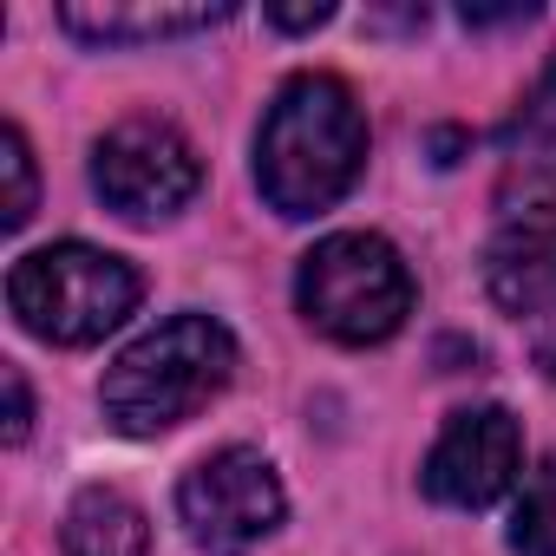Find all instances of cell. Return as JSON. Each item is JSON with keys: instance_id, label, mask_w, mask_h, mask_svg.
I'll return each mask as SVG.
<instances>
[{"instance_id": "cell-1", "label": "cell", "mask_w": 556, "mask_h": 556, "mask_svg": "<svg viewBox=\"0 0 556 556\" xmlns=\"http://www.w3.org/2000/svg\"><path fill=\"white\" fill-rule=\"evenodd\" d=\"M367 164V118L334 73H302L275 92L255 138V184L282 216L334 210Z\"/></svg>"}, {"instance_id": "cell-2", "label": "cell", "mask_w": 556, "mask_h": 556, "mask_svg": "<svg viewBox=\"0 0 556 556\" xmlns=\"http://www.w3.org/2000/svg\"><path fill=\"white\" fill-rule=\"evenodd\" d=\"M236 374V341L210 315H170L164 328L138 334L99 380L105 419L125 439H157L210 406Z\"/></svg>"}, {"instance_id": "cell-3", "label": "cell", "mask_w": 556, "mask_h": 556, "mask_svg": "<svg viewBox=\"0 0 556 556\" xmlns=\"http://www.w3.org/2000/svg\"><path fill=\"white\" fill-rule=\"evenodd\" d=\"M8 302L27 334L53 348H92L138 308V268L92 242H53L14 262Z\"/></svg>"}, {"instance_id": "cell-4", "label": "cell", "mask_w": 556, "mask_h": 556, "mask_svg": "<svg viewBox=\"0 0 556 556\" xmlns=\"http://www.w3.org/2000/svg\"><path fill=\"white\" fill-rule=\"evenodd\" d=\"M295 302L328 341L374 348V341L400 334V321L413 315V275L387 236L348 229V236H328L302 255Z\"/></svg>"}, {"instance_id": "cell-5", "label": "cell", "mask_w": 556, "mask_h": 556, "mask_svg": "<svg viewBox=\"0 0 556 556\" xmlns=\"http://www.w3.org/2000/svg\"><path fill=\"white\" fill-rule=\"evenodd\" d=\"M92 184L125 223H164L197 197L203 164H197V151L177 125L125 118L92 144Z\"/></svg>"}, {"instance_id": "cell-6", "label": "cell", "mask_w": 556, "mask_h": 556, "mask_svg": "<svg viewBox=\"0 0 556 556\" xmlns=\"http://www.w3.org/2000/svg\"><path fill=\"white\" fill-rule=\"evenodd\" d=\"M177 517L203 549L236 556L282 523V478H275V465L262 452L223 445L177 484Z\"/></svg>"}, {"instance_id": "cell-7", "label": "cell", "mask_w": 556, "mask_h": 556, "mask_svg": "<svg viewBox=\"0 0 556 556\" xmlns=\"http://www.w3.org/2000/svg\"><path fill=\"white\" fill-rule=\"evenodd\" d=\"M517 465H523L517 419L504 406H465V413H452V426L439 432V445L426 458V497H439L452 510H484L517 484Z\"/></svg>"}, {"instance_id": "cell-8", "label": "cell", "mask_w": 556, "mask_h": 556, "mask_svg": "<svg viewBox=\"0 0 556 556\" xmlns=\"http://www.w3.org/2000/svg\"><path fill=\"white\" fill-rule=\"evenodd\" d=\"M484 289L504 315H556V223L523 216L484 249Z\"/></svg>"}, {"instance_id": "cell-9", "label": "cell", "mask_w": 556, "mask_h": 556, "mask_svg": "<svg viewBox=\"0 0 556 556\" xmlns=\"http://www.w3.org/2000/svg\"><path fill=\"white\" fill-rule=\"evenodd\" d=\"M60 543H66V556H151V523L125 491L92 484L66 504Z\"/></svg>"}, {"instance_id": "cell-10", "label": "cell", "mask_w": 556, "mask_h": 556, "mask_svg": "<svg viewBox=\"0 0 556 556\" xmlns=\"http://www.w3.org/2000/svg\"><path fill=\"white\" fill-rule=\"evenodd\" d=\"M229 8H60V27L92 47H131V40H177L223 27Z\"/></svg>"}, {"instance_id": "cell-11", "label": "cell", "mask_w": 556, "mask_h": 556, "mask_svg": "<svg viewBox=\"0 0 556 556\" xmlns=\"http://www.w3.org/2000/svg\"><path fill=\"white\" fill-rule=\"evenodd\" d=\"M510 549L517 556H556V452L530 471L517 517H510Z\"/></svg>"}, {"instance_id": "cell-12", "label": "cell", "mask_w": 556, "mask_h": 556, "mask_svg": "<svg viewBox=\"0 0 556 556\" xmlns=\"http://www.w3.org/2000/svg\"><path fill=\"white\" fill-rule=\"evenodd\" d=\"M0 177H8V203H0V223L21 229V223L34 216V151H27V138H21L14 125L0 131Z\"/></svg>"}, {"instance_id": "cell-13", "label": "cell", "mask_w": 556, "mask_h": 556, "mask_svg": "<svg viewBox=\"0 0 556 556\" xmlns=\"http://www.w3.org/2000/svg\"><path fill=\"white\" fill-rule=\"evenodd\" d=\"M27 419H34V406H27V374L8 367V445L27 439Z\"/></svg>"}, {"instance_id": "cell-14", "label": "cell", "mask_w": 556, "mask_h": 556, "mask_svg": "<svg viewBox=\"0 0 556 556\" xmlns=\"http://www.w3.org/2000/svg\"><path fill=\"white\" fill-rule=\"evenodd\" d=\"M328 21H334V8H268V27H282V34H308Z\"/></svg>"}, {"instance_id": "cell-15", "label": "cell", "mask_w": 556, "mask_h": 556, "mask_svg": "<svg viewBox=\"0 0 556 556\" xmlns=\"http://www.w3.org/2000/svg\"><path fill=\"white\" fill-rule=\"evenodd\" d=\"M530 125H549V131H556V66L543 73V86H536V99H530Z\"/></svg>"}, {"instance_id": "cell-16", "label": "cell", "mask_w": 556, "mask_h": 556, "mask_svg": "<svg viewBox=\"0 0 556 556\" xmlns=\"http://www.w3.org/2000/svg\"><path fill=\"white\" fill-rule=\"evenodd\" d=\"M536 361H543V367L556 374V341H543V348H536Z\"/></svg>"}]
</instances>
